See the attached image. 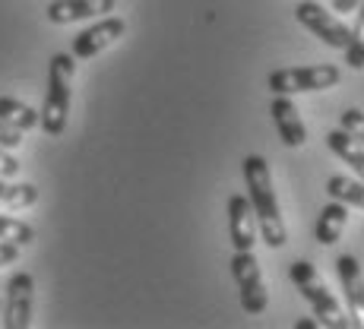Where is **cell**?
<instances>
[{
    "label": "cell",
    "mask_w": 364,
    "mask_h": 329,
    "mask_svg": "<svg viewBox=\"0 0 364 329\" xmlns=\"http://www.w3.org/2000/svg\"><path fill=\"white\" fill-rule=\"evenodd\" d=\"M244 180H247V197L254 203L257 222H260V237L272 250L289 244V228H285L282 209H279L276 187H272V174L263 156H247L244 158Z\"/></svg>",
    "instance_id": "6da1fadb"
},
{
    "label": "cell",
    "mask_w": 364,
    "mask_h": 329,
    "mask_svg": "<svg viewBox=\"0 0 364 329\" xmlns=\"http://www.w3.org/2000/svg\"><path fill=\"white\" fill-rule=\"evenodd\" d=\"M73 54H54L48 64V95L41 104V121L38 127L48 136H60L70 117V102H73Z\"/></svg>",
    "instance_id": "7a4b0ae2"
},
{
    "label": "cell",
    "mask_w": 364,
    "mask_h": 329,
    "mask_svg": "<svg viewBox=\"0 0 364 329\" xmlns=\"http://www.w3.org/2000/svg\"><path fill=\"white\" fill-rule=\"evenodd\" d=\"M289 276H291V282H295V288L301 291V298L314 307V317H317L320 323L333 326V329H355L352 317L342 311L339 301L333 298V291L326 288V282L317 272V266L307 263V260H295L289 266Z\"/></svg>",
    "instance_id": "3957f363"
},
{
    "label": "cell",
    "mask_w": 364,
    "mask_h": 329,
    "mask_svg": "<svg viewBox=\"0 0 364 329\" xmlns=\"http://www.w3.org/2000/svg\"><path fill=\"white\" fill-rule=\"evenodd\" d=\"M342 73L333 64H314V67H285L269 73V92L272 95H298V92H323V89L339 86Z\"/></svg>",
    "instance_id": "277c9868"
},
{
    "label": "cell",
    "mask_w": 364,
    "mask_h": 329,
    "mask_svg": "<svg viewBox=\"0 0 364 329\" xmlns=\"http://www.w3.org/2000/svg\"><path fill=\"white\" fill-rule=\"evenodd\" d=\"M232 279L237 282V291H241L244 313L260 317L266 307H269V288H266L260 260L254 257V250H235V257H232Z\"/></svg>",
    "instance_id": "5b68a950"
},
{
    "label": "cell",
    "mask_w": 364,
    "mask_h": 329,
    "mask_svg": "<svg viewBox=\"0 0 364 329\" xmlns=\"http://www.w3.org/2000/svg\"><path fill=\"white\" fill-rule=\"evenodd\" d=\"M295 19L304 26L307 32L317 35L326 48H339V51H346L348 41H352V29H348L339 16H333L323 4H317V0H301V4L295 6Z\"/></svg>",
    "instance_id": "8992f818"
},
{
    "label": "cell",
    "mask_w": 364,
    "mask_h": 329,
    "mask_svg": "<svg viewBox=\"0 0 364 329\" xmlns=\"http://www.w3.org/2000/svg\"><path fill=\"white\" fill-rule=\"evenodd\" d=\"M124 32H127V23H124L121 16H105L95 26H89V29H82L76 35L70 54H73L76 60H89L99 51H105V48H111L117 38H124Z\"/></svg>",
    "instance_id": "52a82bcc"
},
{
    "label": "cell",
    "mask_w": 364,
    "mask_h": 329,
    "mask_svg": "<svg viewBox=\"0 0 364 329\" xmlns=\"http://www.w3.org/2000/svg\"><path fill=\"white\" fill-rule=\"evenodd\" d=\"M32 301H35V279L29 272H16L6 285V304H4V326L6 329H26L32 323Z\"/></svg>",
    "instance_id": "ba28073f"
},
{
    "label": "cell",
    "mask_w": 364,
    "mask_h": 329,
    "mask_svg": "<svg viewBox=\"0 0 364 329\" xmlns=\"http://www.w3.org/2000/svg\"><path fill=\"white\" fill-rule=\"evenodd\" d=\"M257 231H260V222H257L250 197L232 193V197H228V237H232V247L235 250H254Z\"/></svg>",
    "instance_id": "9c48e42d"
},
{
    "label": "cell",
    "mask_w": 364,
    "mask_h": 329,
    "mask_svg": "<svg viewBox=\"0 0 364 329\" xmlns=\"http://www.w3.org/2000/svg\"><path fill=\"white\" fill-rule=\"evenodd\" d=\"M336 272H339V285H342V295H346L352 326L361 329L364 326V269H361V263L355 260L352 254H342L339 260H336Z\"/></svg>",
    "instance_id": "30bf717a"
},
{
    "label": "cell",
    "mask_w": 364,
    "mask_h": 329,
    "mask_svg": "<svg viewBox=\"0 0 364 329\" xmlns=\"http://www.w3.org/2000/svg\"><path fill=\"white\" fill-rule=\"evenodd\" d=\"M114 4L117 0H51L45 13H48V23L70 26V23H82V19L114 13Z\"/></svg>",
    "instance_id": "8fae6325"
},
{
    "label": "cell",
    "mask_w": 364,
    "mask_h": 329,
    "mask_svg": "<svg viewBox=\"0 0 364 329\" xmlns=\"http://www.w3.org/2000/svg\"><path fill=\"white\" fill-rule=\"evenodd\" d=\"M269 114H272V124H276L279 136H282V143L289 146V149H301V146L307 143V127H304V121H301L291 95H276L269 104Z\"/></svg>",
    "instance_id": "7c38bea8"
},
{
    "label": "cell",
    "mask_w": 364,
    "mask_h": 329,
    "mask_svg": "<svg viewBox=\"0 0 364 329\" xmlns=\"http://www.w3.org/2000/svg\"><path fill=\"white\" fill-rule=\"evenodd\" d=\"M346 225H348V206L339 203V200H330L317 215L314 237H317V244H323V247H333V244H339Z\"/></svg>",
    "instance_id": "4fadbf2b"
},
{
    "label": "cell",
    "mask_w": 364,
    "mask_h": 329,
    "mask_svg": "<svg viewBox=\"0 0 364 329\" xmlns=\"http://www.w3.org/2000/svg\"><path fill=\"white\" fill-rule=\"evenodd\" d=\"M326 146H330L333 156H339L342 162H346L364 180V143L358 136H352L346 127H339V130L326 133Z\"/></svg>",
    "instance_id": "5bb4252c"
},
{
    "label": "cell",
    "mask_w": 364,
    "mask_h": 329,
    "mask_svg": "<svg viewBox=\"0 0 364 329\" xmlns=\"http://www.w3.org/2000/svg\"><path fill=\"white\" fill-rule=\"evenodd\" d=\"M0 121H6L16 130H32V127H38L41 111H35L32 104H26L19 99H10V95H0Z\"/></svg>",
    "instance_id": "9a60e30c"
},
{
    "label": "cell",
    "mask_w": 364,
    "mask_h": 329,
    "mask_svg": "<svg viewBox=\"0 0 364 329\" xmlns=\"http://www.w3.org/2000/svg\"><path fill=\"white\" fill-rule=\"evenodd\" d=\"M326 193H330V200L364 209V180L361 178L355 180V178H346V174H333V178L326 180Z\"/></svg>",
    "instance_id": "2e32d148"
},
{
    "label": "cell",
    "mask_w": 364,
    "mask_h": 329,
    "mask_svg": "<svg viewBox=\"0 0 364 329\" xmlns=\"http://www.w3.org/2000/svg\"><path fill=\"white\" fill-rule=\"evenodd\" d=\"M346 64L352 70H361L364 67V4L358 6L355 13V26H352V41L346 48Z\"/></svg>",
    "instance_id": "e0dca14e"
},
{
    "label": "cell",
    "mask_w": 364,
    "mask_h": 329,
    "mask_svg": "<svg viewBox=\"0 0 364 329\" xmlns=\"http://www.w3.org/2000/svg\"><path fill=\"white\" fill-rule=\"evenodd\" d=\"M0 241H10V244L26 247V244L35 241V231H32V225L13 219V215H0Z\"/></svg>",
    "instance_id": "ac0fdd59"
},
{
    "label": "cell",
    "mask_w": 364,
    "mask_h": 329,
    "mask_svg": "<svg viewBox=\"0 0 364 329\" xmlns=\"http://www.w3.org/2000/svg\"><path fill=\"white\" fill-rule=\"evenodd\" d=\"M342 127H346L352 136H358L361 143H364V111H358V108L342 111Z\"/></svg>",
    "instance_id": "d6986e66"
},
{
    "label": "cell",
    "mask_w": 364,
    "mask_h": 329,
    "mask_svg": "<svg viewBox=\"0 0 364 329\" xmlns=\"http://www.w3.org/2000/svg\"><path fill=\"white\" fill-rule=\"evenodd\" d=\"M19 143H23V130H16L6 121H0V146H4V149H16Z\"/></svg>",
    "instance_id": "ffe728a7"
},
{
    "label": "cell",
    "mask_w": 364,
    "mask_h": 329,
    "mask_svg": "<svg viewBox=\"0 0 364 329\" xmlns=\"http://www.w3.org/2000/svg\"><path fill=\"white\" fill-rule=\"evenodd\" d=\"M19 158H13L10 156V149H4V146H0V174H4V178H16L19 174Z\"/></svg>",
    "instance_id": "44dd1931"
},
{
    "label": "cell",
    "mask_w": 364,
    "mask_h": 329,
    "mask_svg": "<svg viewBox=\"0 0 364 329\" xmlns=\"http://www.w3.org/2000/svg\"><path fill=\"white\" fill-rule=\"evenodd\" d=\"M19 260V244H10V241H0V266H10Z\"/></svg>",
    "instance_id": "7402d4cb"
},
{
    "label": "cell",
    "mask_w": 364,
    "mask_h": 329,
    "mask_svg": "<svg viewBox=\"0 0 364 329\" xmlns=\"http://www.w3.org/2000/svg\"><path fill=\"white\" fill-rule=\"evenodd\" d=\"M317 326H323L320 320H298L295 329H317Z\"/></svg>",
    "instance_id": "603a6c76"
}]
</instances>
